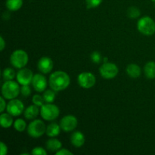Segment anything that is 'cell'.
Wrapping results in <instances>:
<instances>
[{"label": "cell", "instance_id": "obj_26", "mask_svg": "<svg viewBox=\"0 0 155 155\" xmlns=\"http://www.w3.org/2000/svg\"><path fill=\"white\" fill-rule=\"evenodd\" d=\"M129 17L131 18H136L139 16H140V11L139 8H137L136 7H131L128 9V12H127Z\"/></svg>", "mask_w": 155, "mask_h": 155}, {"label": "cell", "instance_id": "obj_13", "mask_svg": "<svg viewBox=\"0 0 155 155\" xmlns=\"http://www.w3.org/2000/svg\"><path fill=\"white\" fill-rule=\"evenodd\" d=\"M38 69L42 74H49L54 68L53 61L48 57H42L38 61Z\"/></svg>", "mask_w": 155, "mask_h": 155}, {"label": "cell", "instance_id": "obj_5", "mask_svg": "<svg viewBox=\"0 0 155 155\" xmlns=\"http://www.w3.org/2000/svg\"><path fill=\"white\" fill-rule=\"evenodd\" d=\"M60 114L58 107L52 103H45L40 107V115L42 119L47 121L55 120Z\"/></svg>", "mask_w": 155, "mask_h": 155}, {"label": "cell", "instance_id": "obj_28", "mask_svg": "<svg viewBox=\"0 0 155 155\" xmlns=\"http://www.w3.org/2000/svg\"><path fill=\"white\" fill-rule=\"evenodd\" d=\"M91 60L95 64H99L101 61V55L98 51H93L91 54Z\"/></svg>", "mask_w": 155, "mask_h": 155}, {"label": "cell", "instance_id": "obj_1", "mask_svg": "<svg viewBox=\"0 0 155 155\" xmlns=\"http://www.w3.org/2000/svg\"><path fill=\"white\" fill-rule=\"evenodd\" d=\"M71 83V78L66 72L62 71H54L50 75L48 84L51 89L55 92L66 89Z\"/></svg>", "mask_w": 155, "mask_h": 155}, {"label": "cell", "instance_id": "obj_30", "mask_svg": "<svg viewBox=\"0 0 155 155\" xmlns=\"http://www.w3.org/2000/svg\"><path fill=\"white\" fill-rule=\"evenodd\" d=\"M31 154L33 155H46L47 151L42 147H35L32 150Z\"/></svg>", "mask_w": 155, "mask_h": 155}, {"label": "cell", "instance_id": "obj_18", "mask_svg": "<svg viewBox=\"0 0 155 155\" xmlns=\"http://www.w3.org/2000/svg\"><path fill=\"white\" fill-rule=\"evenodd\" d=\"M61 130V128L60 125H58L56 123H52V124H49L48 127H46L45 133L48 137H56L60 134Z\"/></svg>", "mask_w": 155, "mask_h": 155}, {"label": "cell", "instance_id": "obj_23", "mask_svg": "<svg viewBox=\"0 0 155 155\" xmlns=\"http://www.w3.org/2000/svg\"><path fill=\"white\" fill-rule=\"evenodd\" d=\"M17 74H15V70L11 68H7L3 71L2 77L5 81L8 80H13V79L16 77Z\"/></svg>", "mask_w": 155, "mask_h": 155}, {"label": "cell", "instance_id": "obj_17", "mask_svg": "<svg viewBox=\"0 0 155 155\" xmlns=\"http://www.w3.org/2000/svg\"><path fill=\"white\" fill-rule=\"evenodd\" d=\"M62 147L61 142L54 137L51 138L46 142V148L51 152H57Z\"/></svg>", "mask_w": 155, "mask_h": 155}, {"label": "cell", "instance_id": "obj_3", "mask_svg": "<svg viewBox=\"0 0 155 155\" xmlns=\"http://www.w3.org/2000/svg\"><path fill=\"white\" fill-rule=\"evenodd\" d=\"M137 29L145 36H152L155 33V21L149 16L142 17L138 21Z\"/></svg>", "mask_w": 155, "mask_h": 155}, {"label": "cell", "instance_id": "obj_31", "mask_svg": "<svg viewBox=\"0 0 155 155\" xmlns=\"http://www.w3.org/2000/svg\"><path fill=\"white\" fill-rule=\"evenodd\" d=\"M57 155H72L73 153L66 148H61L60 150L55 152Z\"/></svg>", "mask_w": 155, "mask_h": 155}, {"label": "cell", "instance_id": "obj_6", "mask_svg": "<svg viewBox=\"0 0 155 155\" xmlns=\"http://www.w3.org/2000/svg\"><path fill=\"white\" fill-rule=\"evenodd\" d=\"M46 131V126L45 123L41 120L35 119L27 127V133L30 137L38 139L41 137Z\"/></svg>", "mask_w": 155, "mask_h": 155}, {"label": "cell", "instance_id": "obj_34", "mask_svg": "<svg viewBox=\"0 0 155 155\" xmlns=\"http://www.w3.org/2000/svg\"><path fill=\"white\" fill-rule=\"evenodd\" d=\"M5 48V39L3 38L2 36H1L0 37V50L1 51H3Z\"/></svg>", "mask_w": 155, "mask_h": 155}, {"label": "cell", "instance_id": "obj_29", "mask_svg": "<svg viewBox=\"0 0 155 155\" xmlns=\"http://www.w3.org/2000/svg\"><path fill=\"white\" fill-rule=\"evenodd\" d=\"M21 93L24 97H28L31 93V89L29 85H24L21 88Z\"/></svg>", "mask_w": 155, "mask_h": 155}, {"label": "cell", "instance_id": "obj_9", "mask_svg": "<svg viewBox=\"0 0 155 155\" xmlns=\"http://www.w3.org/2000/svg\"><path fill=\"white\" fill-rule=\"evenodd\" d=\"M6 110L13 117L20 116L24 111V104L20 100L14 98L10 100L7 104Z\"/></svg>", "mask_w": 155, "mask_h": 155}, {"label": "cell", "instance_id": "obj_11", "mask_svg": "<svg viewBox=\"0 0 155 155\" xmlns=\"http://www.w3.org/2000/svg\"><path fill=\"white\" fill-rule=\"evenodd\" d=\"M33 74L28 68H21L17 73L16 79L18 83L21 86L24 85H30L32 83L33 78Z\"/></svg>", "mask_w": 155, "mask_h": 155}, {"label": "cell", "instance_id": "obj_27", "mask_svg": "<svg viewBox=\"0 0 155 155\" xmlns=\"http://www.w3.org/2000/svg\"><path fill=\"white\" fill-rule=\"evenodd\" d=\"M103 0H86L87 7L89 8H93L99 6L101 4Z\"/></svg>", "mask_w": 155, "mask_h": 155}, {"label": "cell", "instance_id": "obj_10", "mask_svg": "<svg viewBox=\"0 0 155 155\" xmlns=\"http://www.w3.org/2000/svg\"><path fill=\"white\" fill-rule=\"evenodd\" d=\"M78 125L77 118L74 115H66L63 117L60 121V127L64 132L73 131L77 128Z\"/></svg>", "mask_w": 155, "mask_h": 155}, {"label": "cell", "instance_id": "obj_24", "mask_svg": "<svg viewBox=\"0 0 155 155\" xmlns=\"http://www.w3.org/2000/svg\"><path fill=\"white\" fill-rule=\"evenodd\" d=\"M14 128L19 133H22L27 128V124L24 121V120L19 118L14 122Z\"/></svg>", "mask_w": 155, "mask_h": 155}, {"label": "cell", "instance_id": "obj_20", "mask_svg": "<svg viewBox=\"0 0 155 155\" xmlns=\"http://www.w3.org/2000/svg\"><path fill=\"white\" fill-rule=\"evenodd\" d=\"M144 73L145 77L150 80L155 78V62L148 61L144 67Z\"/></svg>", "mask_w": 155, "mask_h": 155}, {"label": "cell", "instance_id": "obj_19", "mask_svg": "<svg viewBox=\"0 0 155 155\" xmlns=\"http://www.w3.org/2000/svg\"><path fill=\"white\" fill-rule=\"evenodd\" d=\"M10 114L7 113H2L0 115V124L2 128L7 129L9 128L14 124L13 118Z\"/></svg>", "mask_w": 155, "mask_h": 155}, {"label": "cell", "instance_id": "obj_15", "mask_svg": "<svg viewBox=\"0 0 155 155\" xmlns=\"http://www.w3.org/2000/svg\"><path fill=\"white\" fill-rule=\"evenodd\" d=\"M39 114H40V109H39V107L34 104L33 105L28 106L24 111V117L30 120L36 119Z\"/></svg>", "mask_w": 155, "mask_h": 155}, {"label": "cell", "instance_id": "obj_4", "mask_svg": "<svg viewBox=\"0 0 155 155\" xmlns=\"http://www.w3.org/2000/svg\"><path fill=\"white\" fill-rule=\"evenodd\" d=\"M29 61L27 53L24 50L17 49L12 52L10 57V63L14 68L21 69L25 68Z\"/></svg>", "mask_w": 155, "mask_h": 155}, {"label": "cell", "instance_id": "obj_8", "mask_svg": "<svg viewBox=\"0 0 155 155\" xmlns=\"http://www.w3.org/2000/svg\"><path fill=\"white\" fill-rule=\"evenodd\" d=\"M77 82L80 87L83 89H90L95 85L96 78L92 73L83 72L79 74L77 77Z\"/></svg>", "mask_w": 155, "mask_h": 155}, {"label": "cell", "instance_id": "obj_12", "mask_svg": "<svg viewBox=\"0 0 155 155\" xmlns=\"http://www.w3.org/2000/svg\"><path fill=\"white\" fill-rule=\"evenodd\" d=\"M32 86L35 91L38 92H42L46 89L48 86V81L45 77L41 74H36L33 76L32 80Z\"/></svg>", "mask_w": 155, "mask_h": 155}, {"label": "cell", "instance_id": "obj_21", "mask_svg": "<svg viewBox=\"0 0 155 155\" xmlns=\"http://www.w3.org/2000/svg\"><path fill=\"white\" fill-rule=\"evenodd\" d=\"M5 5L8 10L16 12L22 7L23 0H7Z\"/></svg>", "mask_w": 155, "mask_h": 155}, {"label": "cell", "instance_id": "obj_16", "mask_svg": "<svg viewBox=\"0 0 155 155\" xmlns=\"http://www.w3.org/2000/svg\"><path fill=\"white\" fill-rule=\"evenodd\" d=\"M127 74L131 78L136 79L141 76L142 70L140 67L136 64H130L127 68Z\"/></svg>", "mask_w": 155, "mask_h": 155}, {"label": "cell", "instance_id": "obj_33", "mask_svg": "<svg viewBox=\"0 0 155 155\" xmlns=\"http://www.w3.org/2000/svg\"><path fill=\"white\" fill-rule=\"evenodd\" d=\"M1 145V155H6L8 154V147L3 142L0 143Z\"/></svg>", "mask_w": 155, "mask_h": 155}, {"label": "cell", "instance_id": "obj_25", "mask_svg": "<svg viewBox=\"0 0 155 155\" xmlns=\"http://www.w3.org/2000/svg\"><path fill=\"white\" fill-rule=\"evenodd\" d=\"M32 101L34 104L37 105L38 107H41L45 104V100H44L43 96L40 95H34L32 98Z\"/></svg>", "mask_w": 155, "mask_h": 155}, {"label": "cell", "instance_id": "obj_32", "mask_svg": "<svg viewBox=\"0 0 155 155\" xmlns=\"http://www.w3.org/2000/svg\"><path fill=\"white\" fill-rule=\"evenodd\" d=\"M0 102H1V106H0V111L1 113H3L4 110L6 109V107H7V104H6L5 102V98L2 95L1 98H0Z\"/></svg>", "mask_w": 155, "mask_h": 155}, {"label": "cell", "instance_id": "obj_14", "mask_svg": "<svg viewBox=\"0 0 155 155\" xmlns=\"http://www.w3.org/2000/svg\"><path fill=\"white\" fill-rule=\"evenodd\" d=\"M86 142L85 136L83 133L80 131H76L73 133L71 136V142L76 148H80L83 146Z\"/></svg>", "mask_w": 155, "mask_h": 155}, {"label": "cell", "instance_id": "obj_2", "mask_svg": "<svg viewBox=\"0 0 155 155\" xmlns=\"http://www.w3.org/2000/svg\"><path fill=\"white\" fill-rule=\"evenodd\" d=\"M21 92L19 83L13 80H8L2 86V95L5 99L12 100L16 98Z\"/></svg>", "mask_w": 155, "mask_h": 155}, {"label": "cell", "instance_id": "obj_22", "mask_svg": "<svg viewBox=\"0 0 155 155\" xmlns=\"http://www.w3.org/2000/svg\"><path fill=\"white\" fill-rule=\"evenodd\" d=\"M55 91L51 89H45L43 93V98L45 103H53L55 99Z\"/></svg>", "mask_w": 155, "mask_h": 155}, {"label": "cell", "instance_id": "obj_7", "mask_svg": "<svg viewBox=\"0 0 155 155\" xmlns=\"http://www.w3.org/2000/svg\"><path fill=\"white\" fill-rule=\"evenodd\" d=\"M119 72L117 66L111 62H104L99 68L100 75L106 80L115 78Z\"/></svg>", "mask_w": 155, "mask_h": 155}]
</instances>
